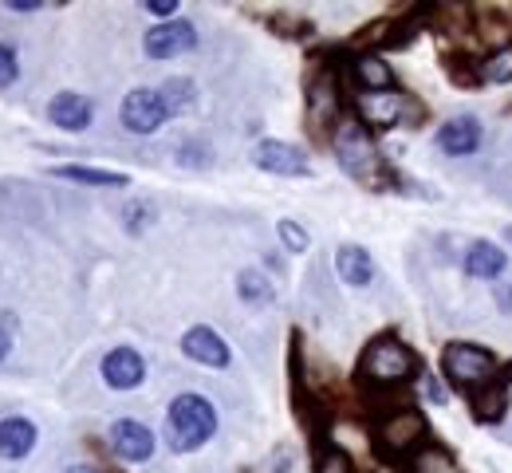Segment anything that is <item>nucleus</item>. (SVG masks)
Masks as SVG:
<instances>
[{
	"label": "nucleus",
	"mask_w": 512,
	"mask_h": 473,
	"mask_svg": "<svg viewBox=\"0 0 512 473\" xmlns=\"http://www.w3.org/2000/svg\"><path fill=\"white\" fill-rule=\"evenodd\" d=\"M217 434V406L205 395H178L166 410V442L174 454H193Z\"/></svg>",
	"instance_id": "1"
},
{
	"label": "nucleus",
	"mask_w": 512,
	"mask_h": 473,
	"mask_svg": "<svg viewBox=\"0 0 512 473\" xmlns=\"http://www.w3.org/2000/svg\"><path fill=\"white\" fill-rule=\"evenodd\" d=\"M442 371H446V379L453 387H461L469 395H481L497 379V355L489 347H481V343L453 339L442 351Z\"/></svg>",
	"instance_id": "2"
},
{
	"label": "nucleus",
	"mask_w": 512,
	"mask_h": 473,
	"mask_svg": "<svg viewBox=\"0 0 512 473\" xmlns=\"http://www.w3.org/2000/svg\"><path fill=\"white\" fill-rule=\"evenodd\" d=\"M359 375L375 387H402L418 375V355L394 336H379L375 343H367Z\"/></svg>",
	"instance_id": "3"
},
{
	"label": "nucleus",
	"mask_w": 512,
	"mask_h": 473,
	"mask_svg": "<svg viewBox=\"0 0 512 473\" xmlns=\"http://www.w3.org/2000/svg\"><path fill=\"white\" fill-rule=\"evenodd\" d=\"M331 146H335V158H339L343 174H351L363 186L383 182V158H379V150H375L363 123H339L335 135H331Z\"/></svg>",
	"instance_id": "4"
},
{
	"label": "nucleus",
	"mask_w": 512,
	"mask_h": 473,
	"mask_svg": "<svg viewBox=\"0 0 512 473\" xmlns=\"http://www.w3.org/2000/svg\"><path fill=\"white\" fill-rule=\"evenodd\" d=\"M166 119H170L166 115V103H162V95L154 87H134L127 99H123V107H119V123H123V131H130V135H142V138L158 135Z\"/></svg>",
	"instance_id": "5"
},
{
	"label": "nucleus",
	"mask_w": 512,
	"mask_h": 473,
	"mask_svg": "<svg viewBox=\"0 0 512 473\" xmlns=\"http://www.w3.org/2000/svg\"><path fill=\"white\" fill-rule=\"evenodd\" d=\"M107 446L119 462H130V466H142L154 458L158 442H154V430L138 418H119L111 430H107Z\"/></svg>",
	"instance_id": "6"
},
{
	"label": "nucleus",
	"mask_w": 512,
	"mask_h": 473,
	"mask_svg": "<svg viewBox=\"0 0 512 473\" xmlns=\"http://www.w3.org/2000/svg\"><path fill=\"white\" fill-rule=\"evenodd\" d=\"M253 162H256V170L276 174V178H312V162L304 158V150L292 146V142H280V138L256 142Z\"/></svg>",
	"instance_id": "7"
},
{
	"label": "nucleus",
	"mask_w": 512,
	"mask_h": 473,
	"mask_svg": "<svg viewBox=\"0 0 512 473\" xmlns=\"http://www.w3.org/2000/svg\"><path fill=\"white\" fill-rule=\"evenodd\" d=\"M142 48L150 60H178L197 48V28L190 20H166V24H154L146 36H142Z\"/></svg>",
	"instance_id": "8"
},
{
	"label": "nucleus",
	"mask_w": 512,
	"mask_h": 473,
	"mask_svg": "<svg viewBox=\"0 0 512 473\" xmlns=\"http://www.w3.org/2000/svg\"><path fill=\"white\" fill-rule=\"evenodd\" d=\"M355 111L367 127L375 131H394L402 119H406V95L386 87V91H359L355 95Z\"/></svg>",
	"instance_id": "9"
},
{
	"label": "nucleus",
	"mask_w": 512,
	"mask_h": 473,
	"mask_svg": "<svg viewBox=\"0 0 512 473\" xmlns=\"http://www.w3.org/2000/svg\"><path fill=\"white\" fill-rule=\"evenodd\" d=\"M99 371H103V383H107L111 391H134V387H142V379H146V359H142L134 347H111V351L103 355Z\"/></svg>",
	"instance_id": "10"
},
{
	"label": "nucleus",
	"mask_w": 512,
	"mask_h": 473,
	"mask_svg": "<svg viewBox=\"0 0 512 473\" xmlns=\"http://www.w3.org/2000/svg\"><path fill=\"white\" fill-rule=\"evenodd\" d=\"M481 138H485V127H481L477 115H457V119H449V123L438 127L434 142L449 158H469V154L481 150Z\"/></svg>",
	"instance_id": "11"
},
{
	"label": "nucleus",
	"mask_w": 512,
	"mask_h": 473,
	"mask_svg": "<svg viewBox=\"0 0 512 473\" xmlns=\"http://www.w3.org/2000/svg\"><path fill=\"white\" fill-rule=\"evenodd\" d=\"M182 355L193 359V363H201V367H213V371L229 367V359H233L229 343L217 336L209 324H197V328H190V332L182 336Z\"/></svg>",
	"instance_id": "12"
},
{
	"label": "nucleus",
	"mask_w": 512,
	"mask_h": 473,
	"mask_svg": "<svg viewBox=\"0 0 512 473\" xmlns=\"http://www.w3.org/2000/svg\"><path fill=\"white\" fill-rule=\"evenodd\" d=\"M91 119H95V107H91V99L79 95V91H60V95L48 103V123L60 127V131H67V135L87 131Z\"/></svg>",
	"instance_id": "13"
},
{
	"label": "nucleus",
	"mask_w": 512,
	"mask_h": 473,
	"mask_svg": "<svg viewBox=\"0 0 512 473\" xmlns=\"http://www.w3.org/2000/svg\"><path fill=\"white\" fill-rule=\"evenodd\" d=\"M379 438H383L390 450L406 454V450H414L418 442H426V418H422L418 410H410V406H406V410H394L383 426H379Z\"/></svg>",
	"instance_id": "14"
},
{
	"label": "nucleus",
	"mask_w": 512,
	"mask_h": 473,
	"mask_svg": "<svg viewBox=\"0 0 512 473\" xmlns=\"http://www.w3.org/2000/svg\"><path fill=\"white\" fill-rule=\"evenodd\" d=\"M461 269L473 280H493L497 284V276L509 269V253L493 241H469V249L461 257Z\"/></svg>",
	"instance_id": "15"
},
{
	"label": "nucleus",
	"mask_w": 512,
	"mask_h": 473,
	"mask_svg": "<svg viewBox=\"0 0 512 473\" xmlns=\"http://www.w3.org/2000/svg\"><path fill=\"white\" fill-rule=\"evenodd\" d=\"M36 426L28 422V418H20V414H8V418H0V458L4 462H20V458H28L32 450H36Z\"/></svg>",
	"instance_id": "16"
},
{
	"label": "nucleus",
	"mask_w": 512,
	"mask_h": 473,
	"mask_svg": "<svg viewBox=\"0 0 512 473\" xmlns=\"http://www.w3.org/2000/svg\"><path fill=\"white\" fill-rule=\"evenodd\" d=\"M335 272H339L343 284L367 288V284L375 280V257H371L363 245H343V249L335 253Z\"/></svg>",
	"instance_id": "17"
},
{
	"label": "nucleus",
	"mask_w": 512,
	"mask_h": 473,
	"mask_svg": "<svg viewBox=\"0 0 512 473\" xmlns=\"http://www.w3.org/2000/svg\"><path fill=\"white\" fill-rule=\"evenodd\" d=\"M56 178H64V182H79V186H111V190H123V186H130V178L123 174V170H99V166H56L52 170Z\"/></svg>",
	"instance_id": "18"
},
{
	"label": "nucleus",
	"mask_w": 512,
	"mask_h": 473,
	"mask_svg": "<svg viewBox=\"0 0 512 473\" xmlns=\"http://www.w3.org/2000/svg\"><path fill=\"white\" fill-rule=\"evenodd\" d=\"M335 111H339L335 87H331V79H320V83L312 87V95H308V123H312L316 131H335V127H339V123H335Z\"/></svg>",
	"instance_id": "19"
},
{
	"label": "nucleus",
	"mask_w": 512,
	"mask_h": 473,
	"mask_svg": "<svg viewBox=\"0 0 512 473\" xmlns=\"http://www.w3.org/2000/svg\"><path fill=\"white\" fill-rule=\"evenodd\" d=\"M158 95H162L170 119H174V115H190L193 107H197V87H193V79H186V75L166 79V83L158 87Z\"/></svg>",
	"instance_id": "20"
},
{
	"label": "nucleus",
	"mask_w": 512,
	"mask_h": 473,
	"mask_svg": "<svg viewBox=\"0 0 512 473\" xmlns=\"http://www.w3.org/2000/svg\"><path fill=\"white\" fill-rule=\"evenodd\" d=\"M237 292H241L245 304H256V308L276 300V288L268 284V276H260L256 269H245L241 276H237Z\"/></svg>",
	"instance_id": "21"
},
{
	"label": "nucleus",
	"mask_w": 512,
	"mask_h": 473,
	"mask_svg": "<svg viewBox=\"0 0 512 473\" xmlns=\"http://www.w3.org/2000/svg\"><path fill=\"white\" fill-rule=\"evenodd\" d=\"M355 75H359L363 91H386V87L394 83V75H390V68H386L379 56H363V60H355Z\"/></svg>",
	"instance_id": "22"
},
{
	"label": "nucleus",
	"mask_w": 512,
	"mask_h": 473,
	"mask_svg": "<svg viewBox=\"0 0 512 473\" xmlns=\"http://www.w3.org/2000/svg\"><path fill=\"white\" fill-rule=\"evenodd\" d=\"M414 473H465V470L449 458L446 450H438V446H422V450L414 454Z\"/></svg>",
	"instance_id": "23"
},
{
	"label": "nucleus",
	"mask_w": 512,
	"mask_h": 473,
	"mask_svg": "<svg viewBox=\"0 0 512 473\" xmlns=\"http://www.w3.org/2000/svg\"><path fill=\"white\" fill-rule=\"evenodd\" d=\"M481 79L485 83H512V44H505L501 52H493L481 64Z\"/></svg>",
	"instance_id": "24"
},
{
	"label": "nucleus",
	"mask_w": 512,
	"mask_h": 473,
	"mask_svg": "<svg viewBox=\"0 0 512 473\" xmlns=\"http://www.w3.org/2000/svg\"><path fill=\"white\" fill-rule=\"evenodd\" d=\"M276 233H280V245H284L288 253H308V245H312V237H308V229H304V225H296L292 217H284V221H276Z\"/></svg>",
	"instance_id": "25"
},
{
	"label": "nucleus",
	"mask_w": 512,
	"mask_h": 473,
	"mask_svg": "<svg viewBox=\"0 0 512 473\" xmlns=\"http://www.w3.org/2000/svg\"><path fill=\"white\" fill-rule=\"evenodd\" d=\"M16 79H20V60H16V48H12V44H0V91H8Z\"/></svg>",
	"instance_id": "26"
},
{
	"label": "nucleus",
	"mask_w": 512,
	"mask_h": 473,
	"mask_svg": "<svg viewBox=\"0 0 512 473\" xmlns=\"http://www.w3.org/2000/svg\"><path fill=\"white\" fill-rule=\"evenodd\" d=\"M123 217H127V233H142L150 221H154V205L150 202H130L123 209Z\"/></svg>",
	"instance_id": "27"
},
{
	"label": "nucleus",
	"mask_w": 512,
	"mask_h": 473,
	"mask_svg": "<svg viewBox=\"0 0 512 473\" xmlns=\"http://www.w3.org/2000/svg\"><path fill=\"white\" fill-rule=\"evenodd\" d=\"M320 473H355V466H351V458L343 450H327L320 462Z\"/></svg>",
	"instance_id": "28"
},
{
	"label": "nucleus",
	"mask_w": 512,
	"mask_h": 473,
	"mask_svg": "<svg viewBox=\"0 0 512 473\" xmlns=\"http://www.w3.org/2000/svg\"><path fill=\"white\" fill-rule=\"evenodd\" d=\"M146 12L150 16H162V24L166 20H178V0H146Z\"/></svg>",
	"instance_id": "29"
},
{
	"label": "nucleus",
	"mask_w": 512,
	"mask_h": 473,
	"mask_svg": "<svg viewBox=\"0 0 512 473\" xmlns=\"http://www.w3.org/2000/svg\"><path fill=\"white\" fill-rule=\"evenodd\" d=\"M493 304L501 308V316H512V284L509 280H497V284H493Z\"/></svg>",
	"instance_id": "30"
},
{
	"label": "nucleus",
	"mask_w": 512,
	"mask_h": 473,
	"mask_svg": "<svg viewBox=\"0 0 512 473\" xmlns=\"http://www.w3.org/2000/svg\"><path fill=\"white\" fill-rule=\"evenodd\" d=\"M422 391H426V399H430V403H446V391H442V387H438V379H426V383H422Z\"/></svg>",
	"instance_id": "31"
},
{
	"label": "nucleus",
	"mask_w": 512,
	"mask_h": 473,
	"mask_svg": "<svg viewBox=\"0 0 512 473\" xmlns=\"http://www.w3.org/2000/svg\"><path fill=\"white\" fill-rule=\"evenodd\" d=\"M4 8H8V12H40L36 0H4Z\"/></svg>",
	"instance_id": "32"
},
{
	"label": "nucleus",
	"mask_w": 512,
	"mask_h": 473,
	"mask_svg": "<svg viewBox=\"0 0 512 473\" xmlns=\"http://www.w3.org/2000/svg\"><path fill=\"white\" fill-rule=\"evenodd\" d=\"M8 347H12V339H8V332H4V328H0V359H4V355H8Z\"/></svg>",
	"instance_id": "33"
},
{
	"label": "nucleus",
	"mask_w": 512,
	"mask_h": 473,
	"mask_svg": "<svg viewBox=\"0 0 512 473\" xmlns=\"http://www.w3.org/2000/svg\"><path fill=\"white\" fill-rule=\"evenodd\" d=\"M64 473H99V470H95V466H67Z\"/></svg>",
	"instance_id": "34"
},
{
	"label": "nucleus",
	"mask_w": 512,
	"mask_h": 473,
	"mask_svg": "<svg viewBox=\"0 0 512 473\" xmlns=\"http://www.w3.org/2000/svg\"><path fill=\"white\" fill-rule=\"evenodd\" d=\"M505 241H509V245H512V225H509V229H505Z\"/></svg>",
	"instance_id": "35"
}]
</instances>
